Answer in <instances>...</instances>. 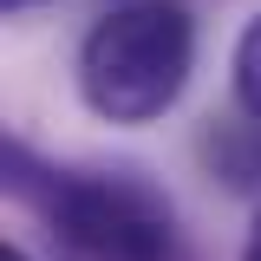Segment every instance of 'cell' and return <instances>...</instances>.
Masks as SVG:
<instances>
[{"label":"cell","mask_w":261,"mask_h":261,"mask_svg":"<svg viewBox=\"0 0 261 261\" xmlns=\"http://www.w3.org/2000/svg\"><path fill=\"white\" fill-rule=\"evenodd\" d=\"M13 190L46 216L59 261H183L176 209L124 170H33L20 150L7 157Z\"/></svg>","instance_id":"cell-1"},{"label":"cell","mask_w":261,"mask_h":261,"mask_svg":"<svg viewBox=\"0 0 261 261\" xmlns=\"http://www.w3.org/2000/svg\"><path fill=\"white\" fill-rule=\"evenodd\" d=\"M196 65V20L183 0H124L79 46V98L105 124L163 118Z\"/></svg>","instance_id":"cell-2"},{"label":"cell","mask_w":261,"mask_h":261,"mask_svg":"<svg viewBox=\"0 0 261 261\" xmlns=\"http://www.w3.org/2000/svg\"><path fill=\"white\" fill-rule=\"evenodd\" d=\"M235 98H242V111L261 124V13L248 20V33L235 39Z\"/></svg>","instance_id":"cell-3"},{"label":"cell","mask_w":261,"mask_h":261,"mask_svg":"<svg viewBox=\"0 0 261 261\" xmlns=\"http://www.w3.org/2000/svg\"><path fill=\"white\" fill-rule=\"evenodd\" d=\"M242 261H261V216H255V235H248V248H242Z\"/></svg>","instance_id":"cell-4"},{"label":"cell","mask_w":261,"mask_h":261,"mask_svg":"<svg viewBox=\"0 0 261 261\" xmlns=\"http://www.w3.org/2000/svg\"><path fill=\"white\" fill-rule=\"evenodd\" d=\"M0 261H33V255H27V248H0Z\"/></svg>","instance_id":"cell-5"},{"label":"cell","mask_w":261,"mask_h":261,"mask_svg":"<svg viewBox=\"0 0 261 261\" xmlns=\"http://www.w3.org/2000/svg\"><path fill=\"white\" fill-rule=\"evenodd\" d=\"M27 7H39V0H7V13H27Z\"/></svg>","instance_id":"cell-6"}]
</instances>
